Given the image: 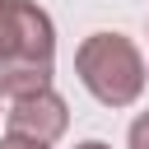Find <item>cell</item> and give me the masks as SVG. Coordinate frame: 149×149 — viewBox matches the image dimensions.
Wrapping results in <instances>:
<instances>
[{
    "label": "cell",
    "mask_w": 149,
    "mask_h": 149,
    "mask_svg": "<svg viewBox=\"0 0 149 149\" xmlns=\"http://www.w3.org/2000/svg\"><path fill=\"white\" fill-rule=\"evenodd\" d=\"M0 149H47V144H37V140H23V135H5V140H0Z\"/></svg>",
    "instance_id": "6"
},
{
    "label": "cell",
    "mask_w": 149,
    "mask_h": 149,
    "mask_svg": "<svg viewBox=\"0 0 149 149\" xmlns=\"http://www.w3.org/2000/svg\"><path fill=\"white\" fill-rule=\"evenodd\" d=\"M126 144H130V149H149V112H140V116L130 121V135H126Z\"/></svg>",
    "instance_id": "5"
},
{
    "label": "cell",
    "mask_w": 149,
    "mask_h": 149,
    "mask_svg": "<svg viewBox=\"0 0 149 149\" xmlns=\"http://www.w3.org/2000/svg\"><path fill=\"white\" fill-rule=\"evenodd\" d=\"M51 88V61H0V98L19 102Z\"/></svg>",
    "instance_id": "4"
},
{
    "label": "cell",
    "mask_w": 149,
    "mask_h": 149,
    "mask_svg": "<svg viewBox=\"0 0 149 149\" xmlns=\"http://www.w3.org/2000/svg\"><path fill=\"white\" fill-rule=\"evenodd\" d=\"M74 74L102 107H130L149 79L144 56L126 33H88L74 51Z\"/></svg>",
    "instance_id": "1"
},
{
    "label": "cell",
    "mask_w": 149,
    "mask_h": 149,
    "mask_svg": "<svg viewBox=\"0 0 149 149\" xmlns=\"http://www.w3.org/2000/svg\"><path fill=\"white\" fill-rule=\"evenodd\" d=\"M74 149H112V144H102V140H84V144H74Z\"/></svg>",
    "instance_id": "7"
},
{
    "label": "cell",
    "mask_w": 149,
    "mask_h": 149,
    "mask_svg": "<svg viewBox=\"0 0 149 149\" xmlns=\"http://www.w3.org/2000/svg\"><path fill=\"white\" fill-rule=\"evenodd\" d=\"M5 126H9L5 135H23V140H37V144H56L65 135V126H70V107H65V98L56 88H42L33 98L9 102Z\"/></svg>",
    "instance_id": "3"
},
{
    "label": "cell",
    "mask_w": 149,
    "mask_h": 149,
    "mask_svg": "<svg viewBox=\"0 0 149 149\" xmlns=\"http://www.w3.org/2000/svg\"><path fill=\"white\" fill-rule=\"evenodd\" d=\"M56 28L33 0H0V61H51Z\"/></svg>",
    "instance_id": "2"
}]
</instances>
